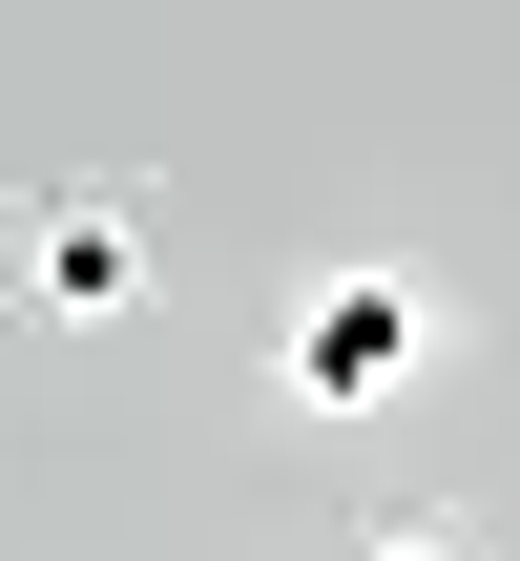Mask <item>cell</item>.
<instances>
[{
	"instance_id": "cell-2",
	"label": "cell",
	"mask_w": 520,
	"mask_h": 561,
	"mask_svg": "<svg viewBox=\"0 0 520 561\" xmlns=\"http://www.w3.org/2000/svg\"><path fill=\"white\" fill-rule=\"evenodd\" d=\"M0 271H21L42 333H125V312H146V208H125V187H21V208H0Z\"/></svg>"
},
{
	"instance_id": "cell-3",
	"label": "cell",
	"mask_w": 520,
	"mask_h": 561,
	"mask_svg": "<svg viewBox=\"0 0 520 561\" xmlns=\"http://www.w3.org/2000/svg\"><path fill=\"white\" fill-rule=\"evenodd\" d=\"M354 561H479L459 520H354Z\"/></svg>"
},
{
	"instance_id": "cell-1",
	"label": "cell",
	"mask_w": 520,
	"mask_h": 561,
	"mask_svg": "<svg viewBox=\"0 0 520 561\" xmlns=\"http://www.w3.org/2000/svg\"><path fill=\"white\" fill-rule=\"evenodd\" d=\"M271 375H292V416H396L438 375V291L417 271H313L292 333H271Z\"/></svg>"
}]
</instances>
